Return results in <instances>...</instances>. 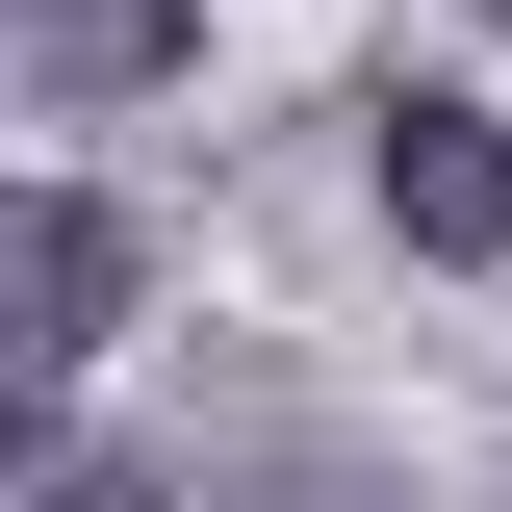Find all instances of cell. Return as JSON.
<instances>
[{
	"instance_id": "obj_1",
	"label": "cell",
	"mask_w": 512,
	"mask_h": 512,
	"mask_svg": "<svg viewBox=\"0 0 512 512\" xmlns=\"http://www.w3.org/2000/svg\"><path fill=\"white\" fill-rule=\"evenodd\" d=\"M384 231L410 256H512V128L410 77V103H384Z\"/></svg>"
},
{
	"instance_id": "obj_2",
	"label": "cell",
	"mask_w": 512,
	"mask_h": 512,
	"mask_svg": "<svg viewBox=\"0 0 512 512\" xmlns=\"http://www.w3.org/2000/svg\"><path fill=\"white\" fill-rule=\"evenodd\" d=\"M103 333H128V205L26 180V359H103Z\"/></svg>"
},
{
	"instance_id": "obj_3",
	"label": "cell",
	"mask_w": 512,
	"mask_h": 512,
	"mask_svg": "<svg viewBox=\"0 0 512 512\" xmlns=\"http://www.w3.org/2000/svg\"><path fill=\"white\" fill-rule=\"evenodd\" d=\"M180 52H205V0H26V77L52 103H154Z\"/></svg>"
}]
</instances>
